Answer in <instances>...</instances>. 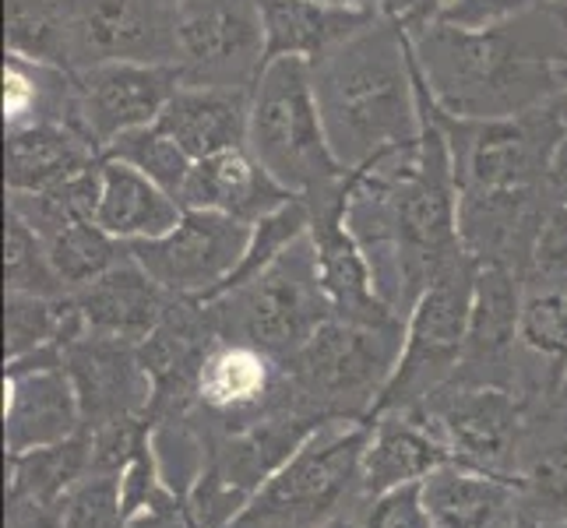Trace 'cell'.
Instances as JSON below:
<instances>
[{"instance_id":"obj_1","label":"cell","mask_w":567,"mask_h":528,"mask_svg":"<svg viewBox=\"0 0 567 528\" xmlns=\"http://www.w3.org/2000/svg\"><path fill=\"white\" fill-rule=\"evenodd\" d=\"M409 43L430 95L455 116L529 113L567 92V0H533L486 29L430 22Z\"/></svg>"},{"instance_id":"obj_2","label":"cell","mask_w":567,"mask_h":528,"mask_svg":"<svg viewBox=\"0 0 567 528\" xmlns=\"http://www.w3.org/2000/svg\"><path fill=\"white\" fill-rule=\"evenodd\" d=\"M328 142L349 169L420 142L416 56L399 18L381 14L315 68Z\"/></svg>"},{"instance_id":"obj_3","label":"cell","mask_w":567,"mask_h":528,"mask_svg":"<svg viewBox=\"0 0 567 528\" xmlns=\"http://www.w3.org/2000/svg\"><path fill=\"white\" fill-rule=\"evenodd\" d=\"M247 148L300 201L349 187L357 169L342 166L328 142L307 61H271L250 100Z\"/></svg>"},{"instance_id":"obj_4","label":"cell","mask_w":567,"mask_h":528,"mask_svg":"<svg viewBox=\"0 0 567 528\" xmlns=\"http://www.w3.org/2000/svg\"><path fill=\"white\" fill-rule=\"evenodd\" d=\"M219 339L265 349L279 363L300 352L331 318L310 237L286 247L261 276L205 303Z\"/></svg>"},{"instance_id":"obj_5","label":"cell","mask_w":567,"mask_h":528,"mask_svg":"<svg viewBox=\"0 0 567 528\" xmlns=\"http://www.w3.org/2000/svg\"><path fill=\"white\" fill-rule=\"evenodd\" d=\"M430 106L452 152L458 194L533 190L546 184V169L567 131L557 106L512 116H455L441 110L434 95Z\"/></svg>"},{"instance_id":"obj_6","label":"cell","mask_w":567,"mask_h":528,"mask_svg":"<svg viewBox=\"0 0 567 528\" xmlns=\"http://www.w3.org/2000/svg\"><path fill=\"white\" fill-rule=\"evenodd\" d=\"M476 276L480 268L468 253L447 265L441 276L430 282L420 300L405 318V335L399 363L378 398V408L405 405L434 395L441 384L455 377L465 352L468 321H473L476 300Z\"/></svg>"},{"instance_id":"obj_7","label":"cell","mask_w":567,"mask_h":528,"mask_svg":"<svg viewBox=\"0 0 567 528\" xmlns=\"http://www.w3.org/2000/svg\"><path fill=\"white\" fill-rule=\"evenodd\" d=\"M405 328H367L331 318L300 352L282 360L292 398L321 408H360L381 391L399 363Z\"/></svg>"},{"instance_id":"obj_8","label":"cell","mask_w":567,"mask_h":528,"mask_svg":"<svg viewBox=\"0 0 567 528\" xmlns=\"http://www.w3.org/2000/svg\"><path fill=\"white\" fill-rule=\"evenodd\" d=\"M173 68L184 85L254 92L265 71L261 0H184Z\"/></svg>"},{"instance_id":"obj_9","label":"cell","mask_w":567,"mask_h":528,"mask_svg":"<svg viewBox=\"0 0 567 528\" xmlns=\"http://www.w3.org/2000/svg\"><path fill=\"white\" fill-rule=\"evenodd\" d=\"M367 429H321L292 455L229 528H310L363 468Z\"/></svg>"},{"instance_id":"obj_10","label":"cell","mask_w":567,"mask_h":528,"mask_svg":"<svg viewBox=\"0 0 567 528\" xmlns=\"http://www.w3.org/2000/svg\"><path fill=\"white\" fill-rule=\"evenodd\" d=\"M250 229L223 211L184 208V219L166 237L127 244V250L169 297L205 303L244 261Z\"/></svg>"},{"instance_id":"obj_11","label":"cell","mask_w":567,"mask_h":528,"mask_svg":"<svg viewBox=\"0 0 567 528\" xmlns=\"http://www.w3.org/2000/svg\"><path fill=\"white\" fill-rule=\"evenodd\" d=\"M181 89L173 64L116 61L74 71V127L103 155L124 134L159 121L169 95Z\"/></svg>"},{"instance_id":"obj_12","label":"cell","mask_w":567,"mask_h":528,"mask_svg":"<svg viewBox=\"0 0 567 528\" xmlns=\"http://www.w3.org/2000/svg\"><path fill=\"white\" fill-rule=\"evenodd\" d=\"M177 8L163 0H71V71L138 61L173 64Z\"/></svg>"},{"instance_id":"obj_13","label":"cell","mask_w":567,"mask_h":528,"mask_svg":"<svg viewBox=\"0 0 567 528\" xmlns=\"http://www.w3.org/2000/svg\"><path fill=\"white\" fill-rule=\"evenodd\" d=\"M8 447L14 455L61 444L82 420L78 391L64 366V349L47 345L8 363Z\"/></svg>"},{"instance_id":"obj_14","label":"cell","mask_w":567,"mask_h":528,"mask_svg":"<svg viewBox=\"0 0 567 528\" xmlns=\"http://www.w3.org/2000/svg\"><path fill=\"white\" fill-rule=\"evenodd\" d=\"M546 219V190H473L458 194V237L476 268L529 276Z\"/></svg>"},{"instance_id":"obj_15","label":"cell","mask_w":567,"mask_h":528,"mask_svg":"<svg viewBox=\"0 0 567 528\" xmlns=\"http://www.w3.org/2000/svg\"><path fill=\"white\" fill-rule=\"evenodd\" d=\"M64 366L78 391L82 416L100 429L134 420L152 395V377L138 342L82 331L64 345Z\"/></svg>"},{"instance_id":"obj_16","label":"cell","mask_w":567,"mask_h":528,"mask_svg":"<svg viewBox=\"0 0 567 528\" xmlns=\"http://www.w3.org/2000/svg\"><path fill=\"white\" fill-rule=\"evenodd\" d=\"M423 402L441 444L468 465L497 468L518 441V402L507 387L447 381Z\"/></svg>"},{"instance_id":"obj_17","label":"cell","mask_w":567,"mask_h":528,"mask_svg":"<svg viewBox=\"0 0 567 528\" xmlns=\"http://www.w3.org/2000/svg\"><path fill=\"white\" fill-rule=\"evenodd\" d=\"M286 201H292V194L254 159L247 145L194 159L187 187L181 194L184 208L223 211L247 226L261 222L265 215L282 208Z\"/></svg>"},{"instance_id":"obj_18","label":"cell","mask_w":567,"mask_h":528,"mask_svg":"<svg viewBox=\"0 0 567 528\" xmlns=\"http://www.w3.org/2000/svg\"><path fill=\"white\" fill-rule=\"evenodd\" d=\"M169 300H173L169 292L134 261L131 250L124 261H116L106 271V276L89 282L85 289L71 292V303L78 307V314H82L85 331L110 335V339H127V342L148 339L155 324L163 321Z\"/></svg>"},{"instance_id":"obj_19","label":"cell","mask_w":567,"mask_h":528,"mask_svg":"<svg viewBox=\"0 0 567 528\" xmlns=\"http://www.w3.org/2000/svg\"><path fill=\"white\" fill-rule=\"evenodd\" d=\"M378 18L381 14L374 11L328 4V0H261L265 68L271 61H307L315 68Z\"/></svg>"},{"instance_id":"obj_20","label":"cell","mask_w":567,"mask_h":528,"mask_svg":"<svg viewBox=\"0 0 567 528\" xmlns=\"http://www.w3.org/2000/svg\"><path fill=\"white\" fill-rule=\"evenodd\" d=\"M250 100L244 89H212V85H184L169 95L155 127H163L190 159L240 148L250 131Z\"/></svg>"},{"instance_id":"obj_21","label":"cell","mask_w":567,"mask_h":528,"mask_svg":"<svg viewBox=\"0 0 567 528\" xmlns=\"http://www.w3.org/2000/svg\"><path fill=\"white\" fill-rule=\"evenodd\" d=\"M100 159L103 152L71 124H35L22 131H4V187L14 194L61 187Z\"/></svg>"},{"instance_id":"obj_22","label":"cell","mask_w":567,"mask_h":528,"mask_svg":"<svg viewBox=\"0 0 567 528\" xmlns=\"http://www.w3.org/2000/svg\"><path fill=\"white\" fill-rule=\"evenodd\" d=\"M184 219V205L163 190L142 169H134L121 159L103 155L100 173V205H95V222L110 237L124 244L155 240Z\"/></svg>"},{"instance_id":"obj_23","label":"cell","mask_w":567,"mask_h":528,"mask_svg":"<svg viewBox=\"0 0 567 528\" xmlns=\"http://www.w3.org/2000/svg\"><path fill=\"white\" fill-rule=\"evenodd\" d=\"M279 381L282 363L276 356H268L258 345L219 339L202 363L194 398L215 413H244V408H258Z\"/></svg>"},{"instance_id":"obj_24","label":"cell","mask_w":567,"mask_h":528,"mask_svg":"<svg viewBox=\"0 0 567 528\" xmlns=\"http://www.w3.org/2000/svg\"><path fill=\"white\" fill-rule=\"evenodd\" d=\"M35 124L74 127V71L4 53V131Z\"/></svg>"},{"instance_id":"obj_25","label":"cell","mask_w":567,"mask_h":528,"mask_svg":"<svg viewBox=\"0 0 567 528\" xmlns=\"http://www.w3.org/2000/svg\"><path fill=\"white\" fill-rule=\"evenodd\" d=\"M507 486L494 476L437 465L423 479V504L434 528H491L507 507Z\"/></svg>"},{"instance_id":"obj_26","label":"cell","mask_w":567,"mask_h":528,"mask_svg":"<svg viewBox=\"0 0 567 528\" xmlns=\"http://www.w3.org/2000/svg\"><path fill=\"white\" fill-rule=\"evenodd\" d=\"M444 462V444H437L416 423L384 420L378 434H370L363 452V486L367 494L395 490L402 483L426 479Z\"/></svg>"},{"instance_id":"obj_27","label":"cell","mask_w":567,"mask_h":528,"mask_svg":"<svg viewBox=\"0 0 567 528\" xmlns=\"http://www.w3.org/2000/svg\"><path fill=\"white\" fill-rule=\"evenodd\" d=\"M518 345L539 363V377L567 374V279H525Z\"/></svg>"},{"instance_id":"obj_28","label":"cell","mask_w":567,"mask_h":528,"mask_svg":"<svg viewBox=\"0 0 567 528\" xmlns=\"http://www.w3.org/2000/svg\"><path fill=\"white\" fill-rule=\"evenodd\" d=\"M4 53L71 71V0H4Z\"/></svg>"},{"instance_id":"obj_29","label":"cell","mask_w":567,"mask_h":528,"mask_svg":"<svg viewBox=\"0 0 567 528\" xmlns=\"http://www.w3.org/2000/svg\"><path fill=\"white\" fill-rule=\"evenodd\" d=\"M39 240L47 244L53 271L61 276L68 292L85 289L89 282L106 276L116 261L127 258V244L110 237L95 219H71Z\"/></svg>"},{"instance_id":"obj_30","label":"cell","mask_w":567,"mask_h":528,"mask_svg":"<svg viewBox=\"0 0 567 528\" xmlns=\"http://www.w3.org/2000/svg\"><path fill=\"white\" fill-rule=\"evenodd\" d=\"M4 276H8V292H29V297H47V300L71 297L61 276L53 271L47 244L11 208H4Z\"/></svg>"},{"instance_id":"obj_31","label":"cell","mask_w":567,"mask_h":528,"mask_svg":"<svg viewBox=\"0 0 567 528\" xmlns=\"http://www.w3.org/2000/svg\"><path fill=\"white\" fill-rule=\"evenodd\" d=\"M106 155H110V159H121V163L134 166V169H142L148 180H155L163 190H169L177 201H181V194L187 187V176H190V166H194L190 155L155 124L131 131V134H124V138H116Z\"/></svg>"},{"instance_id":"obj_32","label":"cell","mask_w":567,"mask_h":528,"mask_svg":"<svg viewBox=\"0 0 567 528\" xmlns=\"http://www.w3.org/2000/svg\"><path fill=\"white\" fill-rule=\"evenodd\" d=\"M85 452H89V441H78V437L29 452L18 462V490L29 500L53 504L78 476H82V468L89 465Z\"/></svg>"},{"instance_id":"obj_33","label":"cell","mask_w":567,"mask_h":528,"mask_svg":"<svg viewBox=\"0 0 567 528\" xmlns=\"http://www.w3.org/2000/svg\"><path fill=\"white\" fill-rule=\"evenodd\" d=\"M61 518L68 528H127L121 511V486L110 476L89 479L85 486L71 490Z\"/></svg>"},{"instance_id":"obj_34","label":"cell","mask_w":567,"mask_h":528,"mask_svg":"<svg viewBox=\"0 0 567 528\" xmlns=\"http://www.w3.org/2000/svg\"><path fill=\"white\" fill-rule=\"evenodd\" d=\"M525 486L546 511H567V437H557L525 468Z\"/></svg>"},{"instance_id":"obj_35","label":"cell","mask_w":567,"mask_h":528,"mask_svg":"<svg viewBox=\"0 0 567 528\" xmlns=\"http://www.w3.org/2000/svg\"><path fill=\"white\" fill-rule=\"evenodd\" d=\"M370 528H434L423 504V479L378 494L374 511H370Z\"/></svg>"},{"instance_id":"obj_36","label":"cell","mask_w":567,"mask_h":528,"mask_svg":"<svg viewBox=\"0 0 567 528\" xmlns=\"http://www.w3.org/2000/svg\"><path fill=\"white\" fill-rule=\"evenodd\" d=\"M447 8H452V0H399V8L391 18H399V25L405 32H416L430 22H437Z\"/></svg>"},{"instance_id":"obj_37","label":"cell","mask_w":567,"mask_h":528,"mask_svg":"<svg viewBox=\"0 0 567 528\" xmlns=\"http://www.w3.org/2000/svg\"><path fill=\"white\" fill-rule=\"evenodd\" d=\"M11 528H68V525H64V518H56L50 511V504L25 500L11 511Z\"/></svg>"},{"instance_id":"obj_38","label":"cell","mask_w":567,"mask_h":528,"mask_svg":"<svg viewBox=\"0 0 567 528\" xmlns=\"http://www.w3.org/2000/svg\"><path fill=\"white\" fill-rule=\"evenodd\" d=\"M546 198L557 201V205H567V131H564V138L554 152V159H550V169H546Z\"/></svg>"},{"instance_id":"obj_39","label":"cell","mask_w":567,"mask_h":528,"mask_svg":"<svg viewBox=\"0 0 567 528\" xmlns=\"http://www.w3.org/2000/svg\"><path fill=\"white\" fill-rule=\"evenodd\" d=\"M328 4H342V8H363L374 14H395L399 0H328Z\"/></svg>"},{"instance_id":"obj_40","label":"cell","mask_w":567,"mask_h":528,"mask_svg":"<svg viewBox=\"0 0 567 528\" xmlns=\"http://www.w3.org/2000/svg\"><path fill=\"white\" fill-rule=\"evenodd\" d=\"M554 106H557V113H560V116H564V124H567V92H564V95H560V100H557V103H554Z\"/></svg>"},{"instance_id":"obj_41","label":"cell","mask_w":567,"mask_h":528,"mask_svg":"<svg viewBox=\"0 0 567 528\" xmlns=\"http://www.w3.org/2000/svg\"><path fill=\"white\" fill-rule=\"evenodd\" d=\"M163 4H169V8H181V4H184V0H163Z\"/></svg>"},{"instance_id":"obj_42","label":"cell","mask_w":567,"mask_h":528,"mask_svg":"<svg viewBox=\"0 0 567 528\" xmlns=\"http://www.w3.org/2000/svg\"><path fill=\"white\" fill-rule=\"evenodd\" d=\"M331 528H342V525H331Z\"/></svg>"},{"instance_id":"obj_43","label":"cell","mask_w":567,"mask_h":528,"mask_svg":"<svg viewBox=\"0 0 567 528\" xmlns=\"http://www.w3.org/2000/svg\"><path fill=\"white\" fill-rule=\"evenodd\" d=\"M564 528H567V525H564Z\"/></svg>"}]
</instances>
